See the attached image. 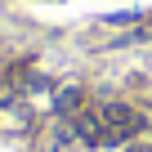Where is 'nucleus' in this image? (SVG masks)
<instances>
[{"label":"nucleus","mask_w":152,"mask_h":152,"mask_svg":"<svg viewBox=\"0 0 152 152\" xmlns=\"http://www.w3.org/2000/svg\"><path fill=\"white\" fill-rule=\"evenodd\" d=\"M72 134L81 139V143H90V148L107 143V125H103L99 112H76V116H72Z\"/></svg>","instance_id":"f257e3e1"},{"label":"nucleus","mask_w":152,"mask_h":152,"mask_svg":"<svg viewBox=\"0 0 152 152\" xmlns=\"http://www.w3.org/2000/svg\"><path fill=\"white\" fill-rule=\"evenodd\" d=\"M72 107H81V90H63L58 94V112H72Z\"/></svg>","instance_id":"f03ea898"}]
</instances>
